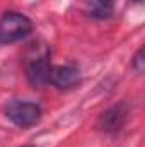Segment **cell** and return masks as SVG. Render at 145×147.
<instances>
[{
  "instance_id": "cell-1",
  "label": "cell",
  "mask_w": 145,
  "mask_h": 147,
  "mask_svg": "<svg viewBox=\"0 0 145 147\" xmlns=\"http://www.w3.org/2000/svg\"><path fill=\"white\" fill-rule=\"evenodd\" d=\"M50 62V48L44 45H33L31 51L26 57V77L31 86L41 87L48 84V77L51 70Z\"/></svg>"
},
{
  "instance_id": "cell-2",
  "label": "cell",
  "mask_w": 145,
  "mask_h": 147,
  "mask_svg": "<svg viewBox=\"0 0 145 147\" xmlns=\"http://www.w3.org/2000/svg\"><path fill=\"white\" fill-rule=\"evenodd\" d=\"M33 33V22L21 12H5L0 17V45L17 43Z\"/></svg>"
},
{
  "instance_id": "cell-3",
  "label": "cell",
  "mask_w": 145,
  "mask_h": 147,
  "mask_svg": "<svg viewBox=\"0 0 145 147\" xmlns=\"http://www.w3.org/2000/svg\"><path fill=\"white\" fill-rule=\"evenodd\" d=\"M5 116L19 128H29L36 125L43 116V110L38 103L31 101H12L5 108Z\"/></svg>"
},
{
  "instance_id": "cell-4",
  "label": "cell",
  "mask_w": 145,
  "mask_h": 147,
  "mask_svg": "<svg viewBox=\"0 0 145 147\" xmlns=\"http://www.w3.org/2000/svg\"><path fill=\"white\" fill-rule=\"evenodd\" d=\"M126 118H128V108H126V105L125 103L114 105V106H111L109 110H106L101 115V118H99V128L104 134H116V132H119L125 127Z\"/></svg>"
},
{
  "instance_id": "cell-5",
  "label": "cell",
  "mask_w": 145,
  "mask_h": 147,
  "mask_svg": "<svg viewBox=\"0 0 145 147\" xmlns=\"http://www.w3.org/2000/svg\"><path fill=\"white\" fill-rule=\"evenodd\" d=\"M79 82H80L79 69H75L72 65H56V67H51L50 70L48 84L58 89H72Z\"/></svg>"
},
{
  "instance_id": "cell-6",
  "label": "cell",
  "mask_w": 145,
  "mask_h": 147,
  "mask_svg": "<svg viewBox=\"0 0 145 147\" xmlns=\"http://www.w3.org/2000/svg\"><path fill=\"white\" fill-rule=\"evenodd\" d=\"M89 10L94 17L106 19L113 12V0H87Z\"/></svg>"
},
{
  "instance_id": "cell-7",
  "label": "cell",
  "mask_w": 145,
  "mask_h": 147,
  "mask_svg": "<svg viewBox=\"0 0 145 147\" xmlns=\"http://www.w3.org/2000/svg\"><path fill=\"white\" fill-rule=\"evenodd\" d=\"M132 67H133V70L137 74H142L145 69V60H144V48H140L137 53H135V57H133V60H132Z\"/></svg>"
},
{
  "instance_id": "cell-8",
  "label": "cell",
  "mask_w": 145,
  "mask_h": 147,
  "mask_svg": "<svg viewBox=\"0 0 145 147\" xmlns=\"http://www.w3.org/2000/svg\"><path fill=\"white\" fill-rule=\"evenodd\" d=\"M135 2H144V0H135Z\"/></svg>"
},
{
  "instance_id": "cell-9",
  "label": "cell",
  "mask_w": 145,
  "mask_h": 147,
  "mask_svg": "<svg viewBox=\"0 0 145 147\" xmlns=\"http://www.w3.org/2000/svg\"><path fill=\"white\" fill-rule=\"evenodd\" d=\"M24 147H33V146H24Z\"/></svg>"
}]
</instances>
